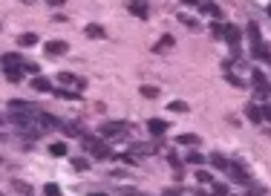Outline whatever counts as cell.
<instances>
[{
  "label": "cell",
  "instance_id": "cell-23",
  "mask_svg": "<svg viewBox=\"0 0 271 196\" xmlns=\"http://www.w3.org/2000/svg\"><path fill=\"white\" fill-rule=\"evenodd\" d=\"M84 32H87V38H98V40H101V38H107V32H104V26H101V23H90Z\"/></svg>",
  "mask_w": 271,
  "mask_h": 196
},
{
  "label": "cell",
  "instance_id": "cell-14",
  "mask_svg": "<svg viewBox=\"0 0 271 196\" xmlns=\"http://www.w3.org/2000/svg\"><path fill=\"white\" fill-rule=\"evenodd\" d=\"M0 64H3V69H9V66H23V58H21V52H6V55L0 58Z\"/></svg>",
  "mask_w": 271,
  "mask_h": 196
},
{
  "label": "cell",
  "instance_id": "cell-13",
  "mask_svg": "<svg viewBox=\"0 0 271 196\" xmlns=\"http://www.w3.org/2000/svg\"><path fill=\"white\" fill-rule=\"evenodd\" d=\"M3 75H6L9 84H21L23 81V66H9V69H3Z\"/></svg>",
  "mask_w": 271,
  "mask_h": 196
},
{
  "label": "cell",
  "instance_id": "cell-45",
  "mask_svg": "<svg viewBox=\"0 0 271 196\" xmlns=\"http://www.w3.org/2000/svg\"><path fill=\"white\" fill-rule=\"evenodd\" d=\"M23 3H32V0H23Z\"/></svg>",
  "mask_w": 271,
  "mask_h": 196
},
{
  "label": "cell",
  "instance_id": "cell-27",
  "mask_svg": "<svg viewBox=\"0 0 271 196\" xmlns=\"http://www.w3.org/2000/svg\"><path fill=\"white\" fill-rule=\"evenodd\" d=\"M248 38H251V43H263V38H260V26H257V23H248Z\"/></svg>",
  "mask_w": 271,
  "mask_h": 196
},
{
  "label": "cell",
  "instance_id": "cell-30",
  "mask_svg": "<svg viewBox=\"0 0 271 196\" xmlns=\"http://www.w3.org/2000/svg\"><path fill=\"white\" fill-rule=\"evenodd\" d=\"M167 110H170V113H188V104H185V101H170Z\"/></svg>",
  "mask_w": 271,
  "mask_h": 196
},
{
  "label": "cell",
  "instance_id": "cell-19",
  "mask_svg": "<svg viewBox=\"0 0 271 196\" xmlns=\"http://www.w3.org/2000/svg\"><path fill=\"white\" fill-rule=\"evenodd\" d=\"M245 116H248V121H254V124L263 121V110H260L257 104H248V107H245Z\"/></svg>",
  "mask_w": 271,
  "mask_h": 196
},
{
  "label": "cell",
  "instance_id": "cell-36",
  "mask_svg": "<svg viewBox=\"0 0 271 196\" xmlns=\"http://www.w3.org/2000/svg\"><path fill=\"white\" fill-rule=\"evenodd\" d=\"M43 194H46V196H58L61 188L55 185V182H46V185H43Z\"/></svg>",
  "mask_w": 271,
  "mask_h": 196
},
{
  "label": "cell",
  "instance_id": "cell-3",
  "mask_svg": "<svg viewBox=\"0 0 271 196\" xmlns=\"http://www.w3.org/2000/svg\"><path fill=\"white\" fill-rule=\"evenodd\" d=\"M35 127H38V130H41V136H43V133H49V130H58V127H61V118L49 116V113H38Z\"/></svg>",
  "mask_w": 271,
  "mask_h": 196
},
{
  "label": "cell",
  "instance_id": "cell-28",
  "mask_svg": "<svg viewBox=\"0 0 271 196\" xmlns=\"http://www.w3.org/2000/svg\"><path fill=\"white\" fill-rule=\"evenodd\" d=\"M263 194H266V188H263V185H251V182L245 185V196H263Z\"/></svg>",
  "mask_w": 271,
  "mask_h": 196
},
{
  "label": "cell",
  "instance_id": "cell-40",
  "mask_svg": "<svg viewBox=\"0 0 271 196\" xmlns=\"http://www.w3.org/2000/svg\"><path fill=\"white\" fill-rule=\"evenodd\" d=\"M179 3H188V6H199L202 0H179Z\"/></svg>",
  "mask_w": 271,
  "mask_h": 196
},
{
  "label": "cell",
  "instance_id": "cell-21",
  "mask_svg": "<svg viewBox=\"0 0 271 196\" xmlns=\"http://www.w3.org/2000/svg\"><path fill=\"white\" fill-rule=\"evenodd\" d=\"M254 58H260V61H271V49L266 43H254Z\"/></svg>",
  "mask_w": 271,
  "mask_h": 196
},
{
  "label": "cell",
  "instance_id": "cell-31",
  "mask_svg": "<svg viewBox=\"0 0 271 196\" xmlns=\"http://www.w3.org/2000/svg\"><path fill=\"white\" fill-rule=\"evenodd\" d=\"M185 162H190V164H205V156H202V153H196V150H190Z\"/></svg>",
  "mask_w": 271,
  "mask_h": 196
},
{
  "label": "cell",
  "instance_id": "cell-1",
  "mask_svg": "<svg viewBox=\"0 0 271 196\" xmlns=\"http://www.w3.org/2000/svg\"><path fill=\"white\" fill-rule=\"evenodd\" d=\"M81 147H84V153H90L92 159H110L113 156V147L107 141H101L98 136H90V133L81 136Z\"/></svg>",
  "mask_w": 271,
  "mask_h": 196
},
{
  "label": "cell",
  "instance_id": "cell-7",
  "mask_svg": "<svg viewBox=\"0 0 271 196\" xmlns=\"http://www.w3.org/2000/svg\"><path fill=\"white\" fill-rule=\"evenodd\" d=\"M9 110L12 113H26V116H38L41 110H38V104H29V101H9Z\"/></svg>",
  "mask_w": 271,
  "mask_h": 196
},
{
  "label": "cell",
  "instance_id": "cell-2",
  "mask_svg": "<svg viewBox=\"0 0 271 196\" xmlns=\"http://www.w3.org/2000/svg\"><path fill=\"white\" fill-rule=\"evenodd\" d=\"M58 81H61V87H63V90H72V93H81V90L87 87V81H84V78H78V75H72V72H61Z\"/></svg>",
  "mask_w": 271,
  "mask_h": 196
},
{
  "label": "cell",
  "instance_id": "cell-26",
  "mask_svg": "<svg viewBox=\"0 0 271 196\" xmlns=\"http://www.w3.org/2000/svg\"><path fill=\"white\" fill-rule=\"evenodd\" d=\"M18 43H21V46H35V43H38V35H35V32H23L21 38H18Z\"/></svg>",
  "mask_w": 271,
  "mask_h": 196
},
{
  "label": "cell",
  "instance_id": "cell-25",
  "mask_svg": "<svg viewBox=\"0 0 271 196\" xmlns=\"http://www.w3.org/2000/svg\"><path fill=\"white\" fill-rule=\"evenodd\" d=\"M179 23H185V26H188V29H193V32L199 29V20H196V18H190V15H185V12H179Z\"/></svg>",
  "mask_w": 271,
  "mask_h": 196
},
{
  "label": "cell",
  "instance_id": "cell-6",
  "mask_svg": "<svg viewBox=\"0 0 271 196\" xmlns=\"http://www.w3.org/2000/svg\"><path fill=\"white\" fill-rule=\"evenodd\" d=\"M225 40L231 43V49H234V52H240L242 29H240V26H234V23H228V26H225Z\"/></svg>",
  "mask_w": 271,
  "mask_h": 196
},
{
  "label": "cell",
  "instance_id": "cell-8",
  "mask_svg": "<svg viewBox=\"0 0 271 196\" xmlns=\"http://www.w3.org/2000/svg\"><path fill=\"white\" fill-rule=\"evenodd\" d=\"M127 12L136 15V18H142V20H147V15H150V9H147L145 0H127Z\"/></svg>",
  "mask_w": 271,
  "mask_h": 196
},
{
  "label": "cell",
  "instance_id": "cell-15",
  "mask_svg": "<svg viewBox=\"0 0 271 196\" xmlns=\"http://www.w3.org/2000/svg\"><path fill=\"white\" fill-rule=\"evenodd\" d=\"M176 144H185V147H196V144H202V138H199L196 133H182L179 138H176Z\"/></svg>",
  "mask_w": 271,
  "mask_h": 196
},
{
  "label": "cell",
  "instance_id": "cell-38",
  "mask_svg": "<svg viewBox=\"0 0 271 196\" xmlns=\"http://www.w3.org/2000/svg\"><path fill=\"white\" fill-rule=\"evenodd\" d=\"M162 196H182V188H179V191H176V188H170V191H165Z\"/></svg>",
  "mask_w": 271,
  "mask_h": 196
},
{
  "label": "cell",
  "instance_id": "cell-17",
  "mask_svg": "<svg viewBox=\"0 0 271 196\" xmlns=\"http://www.w3.org/2000/svg\"><path fill=\"white\" fill-rule=\"evenodd\" d=\"M176 46V40H173V35H162V40L153 46V52H167V49H173Z\"/></svg>",
  "mask_w": 271,
  "mask_h": 196
},
{
  "label": "cell",
  "instance_id": "cell-22",
  "mask_svg": "<svg viewBox=\"0 0 271 196\" xmlns=\"http://www.w3.org/2000/svg\"><path fill=\"white\" fill-rule=\"evenodd\" d=\"M139 96H142V98H150V101H156V98L162 96V93H159V87H150V84H145V87H139Z\"/></svg>",
  "mask_w": 271,
  "mask_h": 196
},
{
  "label": "cell",
  "instance_id": "cell-44",
  "mask_svg": "<svg viewBox=\"0 0 271 196\" xmlns=\"http://www.w3.org/2000/svg\"><path fill=\"white\" fill-rule=\"evenodd\" d=\"M90 196H104V194H90Z\"/></svg>",
  "mask_w": 271,
  "mask_h": 196
},
{
  "label": "cell",
  "instance_id": "cell-4",
  "mask_svg": "<svg viewBox=\"0 0 271 196\" xmlns=\"http://www.w3.org/2000/svg\"><path fill=\"white\" fill-rule=\"evenodd\" d=\"M225 173H228V176H231L234 182H240V185H248V182H251V179H248V170L242 167V162H231Z\"/></svg>",
  "mask_w": 271,
  "mask_h": 196
},
{
  "label": "cell",
  "instance_id": "cell-16",
  "mask_svg": "<svg viewBox=\"0 0 271 196\" xmlns=\"http://www.w3.org/2000/svg\"><path fill=\"white\" fill-rule=\"evenodd\" d=\"M147 130H150L153 136H165V133H167V121H162V118H150V121H147Z\"/></svg>",
  "mask_w": 271,
  "mask_h": 196
},
{
  "label": "cell",
  "instance_id": "cell-20",
  "mask_svg": "<svg viewBox=\"0 0 271 196\" xmlns=\"http://www.w3.org/2000/svg\"><path fill=\"white\" fill-rule=\"evenodd\" d=\"M208 162H211L213 167H216V170H228V164H231V159H225L222 153H211V159H208Z\"/></svg>",
  "mask_w": 271,
  "mask_h": 196
},
{
  "label": "cell",
  "instance_id": "cell-29",
  "mask_svg": "<svg viewBox=\"0 0 271 196\" xmlns=\"http://www.w3.org/2000/svg\"><path fill=\"white\" fill-rule=\"evenodd\" d=\"M225 81H228V84H234V87H245V81H242V78H237L228 66H225Z\"/></svg>",
  "mask_w": 271,
  "mask_h": 196
},
{
  "label": "cell",
  "instance_id": "cell-11",
  "mask_svg": "<svg viewBox=\"0 0 271 196\" xmlns=\"http://www.w3.org/2000/svg\"><path fill=\"white\" fill-rule=\"evenodd\" d=\"M196 9H199V12H202V15H211V18H216V20H219V18H222V9H219V6H216V3H211V0H202V3H199V6H196Z\"/></svg>",
  "mask_w": 271,
  "mask_h": 196
},
{
  "label": "cell",
  "instance_id": "cell-43",
  "mask_svg": "<svg viewBox=\"0 0 271 196\" xmlns=\"http://www.w3.org/2000/svg\"><path fill=\"white\" fill-rule=\"evenodd\" d=\"M266 12H269V18H271V3H269V9H266Z\"/></svg>",
  "mask_w": 271,
  "mask_h": 196
},
{
  "label": "cell",
  "instance_id": "cell-12",
  "mask_svg": "<svg viewBox=\"0 0 271 196\" xmlns=\"http://www.w3.org/2000/svg\"><path fill=\"white\" fill-rule=\"evenodd\" d=\"M43 49H46V55H63V52H69V43L66 40H49Z\"/></svg>",
  "mask_w": 271,
  "mask_h": 196
},
{
  "label": "cell",
  "instance_id": "cell-41",
  "mask_svg": "<svg viewBox=\"0 0 271 196\" xmlns=\"http://www.w3.org/2000/svg\"><path fill=\"white\" fill-rule=\"evenodd\" d=\"M46 3H49V6H63L66 0H46Z\"/></svg>",
  "mask_w": 271,
  "mask_h": 196
},
{
  "label": "cell",
  "instance_id": "cell-24",
  "mask_svg": "<svg viewBox=\"0 0 271 196\" xmlns=\"http://www.w3.org/2000/svg\"><path fill=\"white\" fill-rule=\"evenodd\" d=\"M251 84H254V87H269L266 72H263V69H251Z\"/></svg>",
  "mask_w": 271,
  "mask_h": 196
},
{
  "label": "cell",
  "instance_id": "cell-33",
  "mask_svg": "<svg viewBox=\"0 0 271 196\" xmlns=\"http://www.w3.org/2000/svg\"><path fill=\"white\" fill-rule=\"evenodd\" d=\"M196 182H199V185H211L213 176L208 173V170H199V173H196Z\"/></svg>",
  "mask_w": 271,
  "mask_h": 196
},
{
  "label": "cell",
  "instance_id": "cell-42",
  "mask_svg": "<svg viewBox=\"0 0 271 196\" xmlns=\"http://www.w3.org/2000/svg\"><path fill=\"white\" fill-rule=\"evenodd\" d=\"M124 196H145V194H139V191H133V194H130V191H124Z\"/></svg>",
  "mask_w": 271,
  "mask_h": 196
},
{
  "label": "cell",
  "instance_id": "cell-9",
  "mask_svg": "<svg viewBox=\"0 0 271 196\" xmlns=\"http://www.w3.org/2000/svg\"><path fill=\"white\" fill-rule=\"evenodd\" d=\"M63 136H84V124L81 121H61V127H58Z\"/></svg>",
  "mask_w": 271,
  "mask_h": 196
},
{
  "label": "cell",
  "instance_id": "cell-32",
  "mask_svg": "<svg viewBox=\"0 0 271 196\" xmlns=\"http://www.w3.org/2000/svg\"><path fill=\"white\" fill-rule=\"evenodd\" d=\"M225 26H228V23H219V20H216V23H211L213 38H225Z\"/></svg>",
  "mask_w": 271,
  "mask_h": 196
},
{
  "label": "cell",
  "instance_id": "cell-34",
  "mask_svg": "<svg viewBox=\"0 0 271 196\" xmlns=\"http://www.w3.org/2000/svg\"><path fill=\"white\" fill-rule=\"evenodd\" d=\"M12 185H15V191H18V194H23V196H29V194H32V188L26 185V182H18V179H15Z\"/></svg>",
  "mask_w": 271,
  "mask_h": 196
},
{
  "label": "cell",
  "instance_id": "cell-37",
  "mask_svg": "<svg viewBox=\"0 0 271 196\" xmlns=\"http://www.w3.org/2000/svg\"><path fill=\"white\" fill-rule=\"evenodd\" d=\"M72 167H75V170H87L90 162H87V159H72Z\"/></svg>",
  "mask_w": 271,
  "mask_h": 196
},
{
  "label": "cell",
  "instance_id": "cell-5",
  "mask_svg": "<svg viewBox=\"0 0 271 196\" xmlns=\"http://www.w3.org/2000/svg\"><path fill=\"white\" fill-rule=\"evenodd\" d=\"M127 133V121H104L101 124V136L104 138H113V136H121Z\"/></svg>",
  "mask_w": 271,
  "mask_h": 196
},
{
  "label": "cell",
  "instance_id": "cell-18",
  "mask_svg": "<svg viewBox=\"0 0 271 196\" xmlns=\"http://www.w3.org/2000/svg\"><path fill=\"white\" fill-rule=\"evenodd\" d=\"M32 90H38V93H52V84H49V78L38 75V78L32 81Z\"/></svg>",
  "mask_w": 271,
  "mask_h": 196
},
{
  "label": "cell",
  "instance_id": "cell-35",
  "mask_svg": "<svg viewBox=\"0 0 271 196\" xmlns=\"http://www.w3.org/2000/svg\"><path fill=\"white\" fill-rule=\"evenodd\" d=\"M49 153H52V156H66V144H63V141L52 144V147H49Z\"/></svg>",
  "mask_w": 271,
  "mask_h": 196
},
{
  "label": "cell",
  "instance_id": "cell-39",
  "mask_svg": "<svg viewBox=\"0 0 271 196\" xmlns=\"http://www.w3.org/2000/svg\"><path fill=\"white\" fill-rule=\"evenodd\" d=\"M263 118H266V121H271V107H263Z\"/></svg>",
  "mask_w": 271,
  "mask_h": 196
},
{
  "label": "cell",
  "instance_id": "cell-10",
  "mask_svg": "<svg viewBox=\"0 0 271 196\" xmlns=\"http://www.w3.org/2000/svg\"><path fill=\"white\" fill-rule=\"evenodd\" d=\"M130 153H133V156H153V153H156V144L136 141V144H130Z\"/></svg>",
  "mask_w": 271,
  "mask_h": 196
}]
</instances>
